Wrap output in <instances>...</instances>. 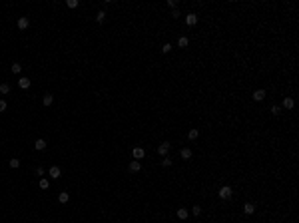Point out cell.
Masks as SVG:
<instances>
[{"label":"cell","instance_id":"obj_1","mask_svg":"<svg viewBox=\"0 0 299 223\" xmlns=\"http://www.w3.org/2000/svg\"><path fill=\"white\" fill-rule=\"evenodd\" d=\"M217 195H220V199H229V197L233 195V189H231L229 185H221L220 191H217Z\"/></svg>","mask_w":299,"mask_h":223},{"label":"cell","instance_id":"obj_2","mask_svg":"<svg viewBox=\"0 0 299 223\" xmlns=\"http://www.w3.org/2000/svg\"><path fill=\"white\" fill-rule=\"evenodd\" d=\"M170 148H172V144H170V141H162V144L158 145V153L162 155V157H166V155L170 153Z\"/></svg>","mask_w":299,"mask_h":223},{"label":"cell","instance_id":"obj_3","mask_svg":"<svg viewBox=\"0 0 299 223\" xmlns=\"http://www.w3.org/2000/svg\"><path fill=\"white\" fill-rule=\"evenodd\" d=\"M48 175H50L52 179H60V175H62V169H60L58 165H52V167L48 169Z\"/></svg>","mask_w":299,"mask_h":223},{"label":"cell","instance_id":"obj_4","mask_svg":"<svg viewBox=\"0 0 299 223\" xmlns=\"http://www.w3.org/2000/svg\"><path fill=\"white\" fill-rule=\"evenodd\" d=\"M128 169L132 171V173H138V171L142 169V163L138 161V159H132V161H130V165H128Z\"/></svg>","mask_w":299,"mask_h":223},{"label":"cell","instance_id":"obj_5","mask_svg":"<svg viewBox=\"0 0 299 223\" xmlns=\"http://www.w3.org/2000/svg\"><path fill=\"white\" fill-rule=\"evenodd\" d=\"M16 24H18V28H20V30H26V28L30 26V20H28L26 16H20V18H18V22H16Z\"/></svg>","mask_w":299,"mask_h":223},{"label":"cell","instance_id":"obj_6","mask_svg":"<svg viewBox=\"0 0 299 223\" xmlns=\"http://www.w3.org/2000/svg\"><path fill=\"white\" fill-rule=\"evenodd\" d=\"M186 24H188V26H196V24H197V14L189 12V14L186 16Z\"/></svg>","mask_w":299,"mask_h":223},{"label":"cell","instance_id":"obj_7","mask_svg":"<svg viewBox=\"0 0 299 223\" xmlns=\"http://www.w3.org/2000/svg\"><path fill=\"white\" fill-rule=\"evenodd\" d=\"M132 155H134V159H138V161H140V159L146 155V149H144V148H134Z\"/></svg>","mask_w":299,"mask_h":223},{"label":"cell","instance_id":"obj_8","mask_svg":"<svg viewBox=\"0 0 299 223\" xmlns=\"http://www.w3.org/2000/svg\"><path fill=\"white\" fill-rule=\"evenodd\" d=\"M197 137H200V129H197V128H192V129L188 132V140L193 141V140H197Z\"/></svg>","mask_w":299,"mask_h":223},{"label":"cell","instance_id":"obj_9","mask_svg":"<svg viewBox=\"0 0 299 223\" xmlns=\"http://www.w3.org/2000/svg\"><path fill=\"white\" fill-rule=\"evenodd\" d=\"M58 201H60L62 205H66L70 201V193L68 191H60V195H58Z\"/></svg>","mask_w":299,"mask_h":223},{"label":"cell","instance_id":"obj_10","mask_svg":"<svg viewBox=\"0 0 299 223\" xmlns=\"http://www.w3.org/2000/svg\"><path fill=\"white\" fill-rule=\"evenodd\" d=\"M253 100L255 102H263L265 100V90H255L253 92Z\"/></svg>","mask_w":299,"mask_h":223},{"label":"cell","instance_id":"obj_11","mask_svg":"<svg viewBox=\"0 0 299 223\" xmlns=\"http://www.w3.org/2000/svg\"><path fill=\"white\" fill-rule=\"evenodd\" d=\"M243 211H245L247 215H253V213H255V205L251 203V201H247V203L243 205Z\"/></svg>","mask_w":299,"mask_h":223},{"label":"cell","instance_id":"obj_12","mask_svg":"<svg viewBox=\"0 0 299 223\" xmlns=\"http://www.w3.org/2000/svg\"><path fill=\"white\" fill-rule=\"evenodd\" d=\"M18 86L22 88V90H26V88H30V78H26V76H22V78L18 80Z\"/></svg>","mask_w":299,"mask_h":223},{"label":"cell","instance_id":"obj_13","mask_svg":"<svg viewBox=\"0 0 299 223\" xmlns=\"http://www.w3.org/2000/svg\"><path fill=\"white\" fill-rule=\"evenodd\" d=\"M293 106H295V100L287 96V98L283 100V108H285V110H293Z\"/></svg>","mask_w":299,"mask_h":223},{"label":"cell","instance_id":"obj_14","mask_svg":"<svg viewBox=\"0 0 299 223\" xmlns=\"http://www.w3.org/2000/svg\"><path fill=\"white\" fill-rule=\"evenodd\" d=\"M52 102H54V96H52V94H44V98H42V104L48 108V106H52Z\"/></svg>","mask_w":299,"mask_h":223},{"label":"cell","instance_id":"obj_15","mask_svg":"<svg viewBox=\"0 0 299 223\" xmlns=\"http://www.w3.org/2000/svg\"><path fill=\"white\" fill-rule=\"evenodd\" d=\"M46 145H48V144H46V140H42V137H40V140H36V141H34V148H36L38 151L46 149Z\"/></svg>","mask_w":299,"mask_h":223},{"label":"cell","instance_id":"obj_16","mask_svg":"<svg viewBox=\"0 0 299 223\" xmlns=\"http://www.w3.org/2000/svg\"><path fill=\"white\" fill-rule=\"evenodd\" d=\"M180 155H182V159H192V149H189V148H182Z\"/></svg>","mask_w":299,"mask_h":223},{"label":"cell","instance_id":"obj_17","mask_svg":"<svg viewBox=\"0 0 299 223\" xmlns=\"http://www.w3.org/2000/svg\"><path fill=\"white\" fill-rule=\"evenodd\" d=\"M188 215H189V211L186 207H180L178 209V219H188Z\"/></svg>","mask_w":299,"mask_h":223},{"label":"cell","instance_id":"obj_18","mask_svg":"<svg viewBox=\"0 0 299 223\" xmlns=\"http://www.w3.org/2000/svg\"><path fill=\"white\" fill-rule=\"evenodd\" d=\"M188 44H189V40H188L186 36H182V38L178 40V48H188Z\"/></svg>","mask_w":299,"mask_h":223},{"label":"cell","instance_id":"obj_19","mask_svg":"<svg viewBox=\"0 0 299 223\" xmlns=\"http://www.w3.org/2000/svg\"><path fill=\"white\" fill-rule=\"evenodd\" d=\"M10 70H12L14 74H20V72H22V64H18V62H14V64L10 66Z\"/></svg>","mask_w":299,"mask_h":223},{"label":"cell","instance_id":"obj_20","mask_svg":"<svg viewBox=\"0 0 299 223\" xmlns=\"http://www.w3.org/2000/svg\"><path fill=\"white\" fill-rule=\"evenodd\" d=\"M8 92H10V84L2 82V84H0V94H8Z\"/></svg>","mask_w":299,"mask_h":223},{"label":"cell","instance_id":"obj_21","mask_svg":"<svg viewBox=\"0 0 299 223\" xmlns=\"http://www.w3.org/2000/svg\"><path fill=\"white\" fill-rule=\"evenodd\" d=\"M38 185H40V189H48L50 187V181L46 177H40V183H38Z\"/></svg>","mask_w":299,"mask_h":223},{"label":"cell","instance_id":"obj_22","mask_svg":"<svg viewBox=\"0 0 299 223\" xmlns=\"http://www.w3.org/2000/svg\"><path fill=\"white\" fill-rule=\"evenodd\" d=\"M172 48H174V46H172L170 42H166V44L162 46V52H164V54H168V52H172Z\"/></svg>","mask_w":299,"mask_h":223},{"label":"cell","instance_id":"obj_23","mask_svg":"<svg viewBox=\"0 0 299 223\" xmlns=\"http://www.w3.org/2000/svg\"><path fill=\"white\" fill-rule=\"evenodd\" d=\"M8 165H10V167H14V169H16V167H20V159H10V161H8Z\"/></svg>","mask_w":299,"mask_h":223},{"label":"cell","instance_id":"obj_24","mask_svg":"<svg viewBox=\"0 0 299 223\" xmlns=\"http://www.w3.org/2000/svg\"><path fill=\"white\" fill-rule=\"evenodd\" d=\"M104 18H106V12H104V10H100L98 14H96V20H98V22H104Z\"/></svg>","mask_w":299,"mask_h":223},{"label":"cell","instance_id":"obj_25","mask_svg":"<svg viewBox=\"0 0 299 223\" xmlns=\"http://www.w3.org/2000/svg\"><path fill=\"white\" fill-rule=\"evenodd\" d=\"M162 165H164V167H170V165H172V159L168 157V155H166V157L162 159Z\"/></svg>","mask_w":299,"mask_h":223},{"label":"cell","instance_id":"obj_26","mask_svg":"<svg viewBox=\"0 0 299 223\" xmlns=\"http://www.w3.org/2000/svg\"><path fill=\"white\" fill-rule=\"evenodd\" d=\"M192 213H193V215H200V213H201V207H200V205H193V207H192Z\"/></svg>","mask_w":299,"mask_h":223},{"label":"cell","instance_id":"obj_27","mask_svg":"<svg viewBox=\"0 0 299 223\" xmlns=\"http://www.w3.org/2000/svg\"><path fill=\"white\" fill-rule=\"evenodd\" d=\"M66 6H68V8H76V6H78V0H68Z\"/></svg>","mask_w":299,"mask_h":223},{"label":"cell","instance_id":"obj_28","mask_svg":"<svg viewBox=\"0 0 299 223\" xmlns=\"http://www.w3.org/2000/svg\"><path fill=\"white\" fill-rule=\"evenodd\" d=\"M271 113H273V116H279V113H281V108L279 106H273L271 108Z\"/></svg>","mask_w":299,"mask_h":223},{"label":"cell","instance_id":"obj_29","mask_svg":"<svg viewBox=\"0 0 299 223\" xmlns=\"http://www.w3.org/2000/svg\"><path fill=\"white\" fill-rule=\"evenodd\" d=\"M168 6L176 10V8H178V0H168Z\"/></svg>","mask_w":299,"mask_h":223},{"label":"cell","instance_id":"obj_30","mask_svg":"<svg viewBox=\"0 0 299 223\" xmlns=\"http://www.w3.org/2000/svg\"><path fill=\"white\" fill-rule=\"evenodd\" d=\"M46 173V169H44V167H40V165H38L36 167V175H44Z\"/></svg>","mask_w":299,"mask_h":223},{"label":"cell","instance_id":"obj_31","mask_svg":"<svg viewBox=\"0 0 299 223\" xmlns=\"http://www.w3.org/2000/svg\"><path fill=\"white\" fill-rule=\"evenodd\" d=\"M6 108H8V104L4 102V100H0V112H4V110H6Z\"/></svg>","mask_w":299,"mask_h":223},{"label":"cell","instance_id":"obj_32","mask_svg":"<svg viewBox=\"0 0 299 223\" xmlns=\"http://www.w3.org/2000/svg\"><path fill=\"white\" fill-rule=\"evenodd\" d=\"M172 16H174V18H180V10H178V8H176V10H172Z\"/></svg>","mask_w":299,"mask_h":223}]
</instances>
